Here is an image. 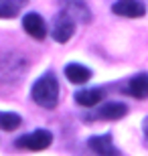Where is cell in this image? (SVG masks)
I'll list each match as a JSON object with an SVG mask.
<instances>
[{"instance_id":"7a4b0ae2","label":"cell","mask_w":148,"mask_h":156,"mask_svg":"<svg viewBox=\"0 0 148 156\" xmlns=\"http://www.w3.org/2000/svg\"><path fill=\"white\" fill-rule=\"evenodd\" d=\"M27 63L16 53H6L0 57V79L2 81H16L24 75Z\"/></svg>"},{"instance_id":"6da1fadb","label":"cell","mask_w":148,"mask_h":156,"mask_svg":"<svg viewBox=\"0 0 148 156\" xmlns=\"http://www.w3.org/2000/svg\"><path fill=\"white\" fill-rule=\"evenodd\" d=\"M31 98L34 99V104H37V105L45 108V110H53V108H57V101H59V83H57V77L53 75L51 71L43 73V75L33 83Z\"/></svg>"},{"instance_id":"3957f363","label":"cell","mask_w":148,"mask_h":156,"mask_svg":"<svg viewBox=\"0 0 148 156\" xmlns=\"http://www.w3.org/2000/svg\"><path fill=\"white\" fill-rule=\"evenodd\" d=\"M53 142V134L47 132V130H34L31 134H24L16 140V146L18 148H24V150H33V152H39V150H47Z\"/></svg>"},{"instance_id":"5bb4252c","label":"cell","mask_w":148,"mask_h":156,"mask_svg":"<svg viewBox=\"0 0 148 156\" xmlns=\"http://www.w3.org/2000/svg\"><path fill=\"white\" fill-rule=\"evenodd\" d=\"M23 124V118L14 112H0V128L4 132H12Z\"/></svg>"},{"instance_id":"ba28073f","label":"cell","mask_w":148,"mask_h":156,"mask_svg":"<svg viewBox=\"0 0 148 156\" xmlns=\"http://www.w3.org/2000/svg\"><path fill=\"white\" fill-rule=\"evenodd\" d=\"M23 27L27 30V35L33 37L34 41H43L47 37V23L43 20L41 14L37 12H27L23 16Z\"/></svg>"},{"instance_id":"4fadbf2b","label":"cell","mask_w":148,"mask_h":156,"mask_svg":"<svg viewBox=\"0 0 148 156\" xmlns=\"http://www.w3.org/2000/svg\"><path fill=\"white\" fill-rule=\"evenodd\" d=\"M24 4H27V0H0V18L16 16Z\"/></svg>"},{"instance_id":"52a82bcc","label":"cell","mask_w":148,"mask_h":156,"mask_svg":"<svg viewBox=\"0 0 148 156\" xmlns=\"http://www.w3.org/2000/svg\"><path fill=\"white\" fill-rule=\"evenodd\" d=\"M87 148L97 156H120V150L112 142V134H102V136H91L87 140Z\"/></svg>"},{"instance_id":"9c48e42d","label":"cell","mask_w":148,"mask_h":156,"mask_svg":"<svg viewBox=\"0 0 148 156\" xmlns=\"http://www.w3.org/2000/svg\"><path fill=\"white\" fill-rule=\"evenodd\" d=\"M126 93L136 99L148 98V73H138L126 83Z\"/></svg>"},{"instance_id":"8992f818","label":"cell","mask_w":148,"mask_h":156,"mask_svg":"<svg viewBox=\"0 0 148 156\" xmlns=\"http://www.w3.org/2000/svg\"><path fill=\"white\" fill-rule=\"evenodd\" d=\"M112 12L126 18H140L146 14V6L142 0H118L112 6Z\"/></svg>"},{"instance_id":"9a60e30c","label":"cell","mask_w":148,"mask_h":156,"mask_svg":"<svg viewBox=\"0 0 148 156\" xmlns=\"http://www.w3.org/2000/svg\"><path fill=\"white\" fill-rule=\"evenodd\" d=\"M142 130H144V134H146V138H148V118L144 120V124H142Z\"/></svg>"},{"instance_id":"277c9868","label":"cell","mask_w":148,"mask_h":156,"mask_svg":"<svg viewBox=\"0 0 148 156\" xmlns=\"http://www.w3.org/2000/svg\"><path fill=\"white\" fill-rule=\"evenodd\" d=\"M75 33V20L71 16H67L65 12H59L53 18V27H51V37L57 43H67Z\"/></svg>"},{"instance_id":"8fae6325","label":"cell","mask_w":148,"mask_h":156,"mask_svg":"<svg viewBox=\"0 0 148 156\" xmlns=\"http://www.w3.org/2000/svg\"><path fill=\"white\" fill-rule=\"evenodd\" d=\"M103 99V91L99 87H89V89H79L75 93V101L83 108H93Z\"/></svg>"},{"instance_id":"7c38bea8","label":"cell","mask_w":148,"mask_h":156,"mask_svg":"<svg viewBox=\"0 0 148 156\" xmlns=\"http://www.w3.org/2000/svg\"><path fill=\"white\" fill-rule=\"evenodd\" d=\"M126 114H128V108L120 101H108L97 110V118H102V120H120Z\"/></svg>"},{"instance_id":"30bf717a","label":"cell","mask_w":148,"mask_h":156,"mask_svg":"<svg viewBox=\"0 0 148 156\" xmlns=\"http://www.w3.org/2000/svg\"><path fill=\"white\" fill-rule=\"evenodd\" d=\"M65 77L71 83L79 85V83H85V81L91 79V69L81 63H69V65H65Z\"/></svg>"},{"instance_id":"5b68a950","label":"cell","mask_w":148,"mask_h":156,"mask_svg":"<svg viewBox=\"0 0 148 156\" xmlns=\"http://www.w3.org/2000/svg\"><path fill=\"white\" fill-rule=\"evenodd\" d=\"M59 6H61V12L71 16L75 23H91V12L83 0H59Z\"/></svg>"}]
</instances>
